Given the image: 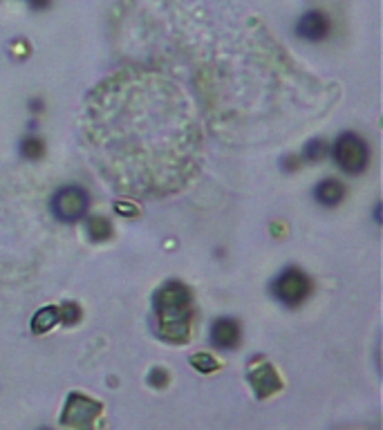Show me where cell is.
<instances>
[{
	"instance_id": "obj_16",
	"label": "cell",
	"mask_w": 383,
	"mask_h": 430,
	"mask_svg": "<svg viewBox=\"0 0 383 430\" xmlns=\"http://www.w3.org/2000/svg\"><path fill=\"white\" fill-rule=\"evenodd\" d=\"M151 383L157 386V388L166 386V383H168V374H166L164 370H153V372H151Z\"/></svg>"
},
{
	"instance_id": "obj_18",
	"label": "cell",
	"mask_w": 383,
	"mask_h": 430,
	"mask_svg": "<svg viewBox=\"0 0 383 430\" xmlns=\"http://www.w3.org/2000/svg\"><path fill=\"white\" fill-rule=\"evenodd\" d=\"M28 3H30L34 9H43V7H47L49 0H28Z\"/></svg>"
},
{
	"instance_id": "obj_5",
	"label": "cell",
	"mask_w": 383,
	"mask_h": 430,
	"mask_svg": "<svg viewBox=\"0 0 383 430\" xmlns=\"http://www.w3.org/2000/svg\"><path fill=\"white\" fill-rule=\"evenodd\" d=\"M97 414H99V406L95 401H90L81 395H72L68 401V408H65V424L88 428L97 419Z\"/></svg>"
},
{
	"instance_id": "obj_7",
	"label": "cell",
	"mask_w": 383,
	"mask_h": 430,
	"mask_svg": "<svg viewBox=\"0 0 383 430\" xmlns=\"http://www.w3.org/2000/svg\"><path fill=\"white\" fill-rule=\"evenodd\" d=\"M327 30H329V23L321 11H307L305 16H300L296 25L298 36L305 38V41H323Z\"/></svg>"
},
{
	"instance_id": "obj_17",
	"label": "cell",
	"mask_w": 383,
	"mask_h": 430,
	"mask_svg": "<svg viewBox=\"0 0 383 430\" xmlns=\"http://www.w3.org/2000/svg\"><path fill=\"white\" fill-rule=\"evenodd\" d=\"M296 162H298L296 157H287V160H285V164H283V168H285V171H292V168H296V166H298Z\"/></svg>"
},
{
	"instance_id": "obj_1",
	"label": "cell",
	"mask_w": 383,
	"mask_h": 430,
	"mask_svg": "<svg viewBox=\"0 0 383 430\" xmlns=\"http://www.w3.org/2000/svg\"><path fill=\"white\" fill-rule=\"evenodd\" d=\"M153 309L160 325V334L173 343H182L189 336L191 294L182 282H166L153 296Z\"/></svg>"
},
{
	"instance_id": "obj_4",
	"label": "cell",
	"mask_w": 383,
	"mask_h": 430,
	"mask_svg": "<svg viewBox=\"0 0 383 430\" xmlns=\"http://www.w3.org/2000/svg\"><path fill=\"white\" fill-rule=\"evenodd\" d=\"M90 198L81 186H63L54 200H52V211L61 222H78L88 211Z\"/></svg>"
},
{
	"instance_id": "obj_9",
	"label": "cell",
	"mask_w": 383,
	"mask_h": 430,
	"mask_svg": "<svg viewBox=\"0 0 383 430\" xmlns=\"http://www.w3.org/2000/svg\"><path fill=\"white\" fill-rule=\"evenodd\" d=\"M251 386L260 395V397H267L271 395L273 390H278V374H276L269 366H260L258 370L251 372Z\"/></svg>"
},
{
	"instance_id": "obj_13",
	"label": "cell",
	"mask_w": 383,
	"mask_h": 430,
	"mask_svg": "<svg viewBox=\"0 0 383 430\" xmlns=\"http://www.w3.org/2000/svg\"><path fill=\"white\" fill-rule=\"evenodd\" d=\"M325 153H327V143L321 141V139H314L305 146V153H302V155H305V160H310V162H319Z\"/></svg>"
},
{
	"instance_id": "obj_11",
	"label": "cell",
	"mask_w": 383,
	"mask_h": 430,
	"mask_svg": "<svg viewBox=\"0 0 383 430\" xmlns=\"http://www.w3.org/2000/svg\"><path fill=\"white\" fill-rule=\"evenodd\" d=\"M88 233H90L92 240L103 242V240H108L112 236V227L105 217H92L88 222Z\"/></svg>"
},
{
	"instance_id": "obj_15",
	"label": "cell",
	"mask_w": 383,
	"mask_h": 430,
	"mask_svg": "<svg viewBox=\"0 0 383 430\" xmlns=\"http://www.w3.org/2000/svg\"><path fill=\"white\" fill-rule=\"evenodd\" d=\"M193 366H195L197 370H202V372H208V370H216L218 363L211 361L208 354H197V357H193Z\"/></svg>"
},
{
	"instance_id": "obj_12",
	"label": "cell",
	"mask_w": 383,
	"mask_h": 430,
	"mask_svg": "<svg viewBox=\"0 0 383 430\" xmlns=\"http://www.w3.org/2000/svg\"><path fill=\"white\" fill-rule=\"evenodd\" d=\"M20 153H23L28 160H38V157H43L45 146H43V141H41V139L30 137V139H25V141L20 143Z\"/></svg>"
},
{
	"instance_id": "obj_14",
	"label": "cell",
	"mask_w": 383,
	"mask_h": 430,
	"mask_svg": "<svg viewBox=\"0 0 383 430\" xmlns=\"http://www.w3.org/2000/svg\"><path fill=\"white\" fill-rule=\"evenodd\" d=\"M78 318H81V309H78V305H74V303H63V305L59 307V321L72 325V323H76Z\"/></svg>"
},
{
	"instance_id": "obj_10",
	"label": "cell",
	"mask_w": 383,
	"mask_h": 430,
	"mask_svg": "<svg viewBox=\"0 0 383 430\" xmlns=\"http://www.w3.org/2000/svg\"><path fill=\"white\" fill-rule=\"evenodd\" d=\"M59 323V307H43L36 311V316L32 318V330L34 334H43L52 330Z\"/></svg>"
},
{
	"instance_id": "obj_6",
	"label": "cell",
	"mask_w": 383,
	"mask_h": 430,
	"mask_svg": "<svg viewBox=\"0 0 383 430\" xmlns=\"http://www.w3.org/2000/svg\"><path fill=\"white\" fill-rule=\"evenodd\" d=\"M211 341L220 350H233L240 343V325L233 318H220L211 328Z\"/></svg>"
},
{
	"instance_id": "obj_3",
	"label": "cell",
	"mask_w": 383,
	"mask_h": 430,
	"mask_svg": "<svg viewBox=\"0 0 383 430\" xmlns=\"http://www.w3.org/2000/svg\"><path fill=\"white\" fill-rule=\"evenodd\" d=\"M312 292V282L310 278L302 273L300 269H285L278 278L273 282V296L278 298L283 305L296 307L300 305Z\"/></svg>"
},
{
	"instance_id": "obj_2",
	"label": "cell",
	"mask_w": 383,
	"mask_h": 430,
	"mask_svg": "<svg viewBox=\"0 0 383 430\" xmlns=\"http://www.w3.org/2000/svg\"><path fill=\"white\" fill-rule=\"evenodd\" d=\"M334 160L341 171L348 175H359L367 166V146L356 133H343L334 141Z\"/></svg>"
},
{
	"instance_id": "obj_8",
	"label": "cell",
	"mask_w": 383,
	"mask_h": 430,
	"mask_svg": "<svg viewBox=\"0 0 383 430\" xmlns=\"http://www.w3.org/2000/svg\"><path fill=\"white\" fill-rule=\"evenodd\" d=\"M314 198L323 206H336L343 198H346V186L336 179H323L321 184L314 189Z\"/></svg>"
}]
</instances>
